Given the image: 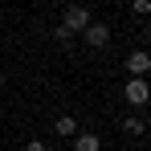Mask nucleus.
I'll return each mask as SVG.
<instances>
[{
	"mask_svg": "<svg viewBox=\"0 0 151 151\" xmlns=\"http://www.w3.org/2000/svg\"><path fill=\"white\" fill-rule=\"evenodd\" d=\"M82 37H86V45H90V49H106V45H110V25H102V21H94V25L86 29Z\"/></svg>",
	"mask_w": 151,
	"mask_h": 151,
	"instance_id": "20e7f679",
	"label": "nucleus"
},
{
	"mask_svg": "<svg viewBox=\"0 0 151 151\" xmlns=\"http://www.w3.org/2000/svg\"><path fill=\"white\" fill-rule=\"evenodd\" d=\"M90 25H94V12L86 4H65V12H61V29L65 33H86Z\"/></svg>",
	"mask_w": 151,
	"mask_h": 151,
	"instance_id": "f257e3e1",
	"label": "nucleus"
},
{
	"mask_svg": "<svg viewBox=\"0 0 151 151\" xmlns=\"http://www.w3.org/2000/svg\"><path fill=\"white\" fill-rule=\"evenodd\" d=\"M123 131H127V135H143V131H147V123H143L139 114H127V119H123Z\"/></svg>",
	"mask_w": 151,
	"mask_h": 151,
	"instance_id": "0eeeda50",
	"label": "nucleus"
},
{
	"mask_svg": "<svg viewBox=\"0 0 151 151\" xmlns=\"http://www.w3.org/2000/svg\"><path fill=\"white\" fill-rule=\"evenodd\" d=\"M131 8H135V12H139V17H151V0H135V4H131Z\"/></svg>",
	"mask_w": 151,
	"mask_h": 151,
	"instance_id": "6e6552de",
	"label": "nucleus"
},
{
	"mask_svg": "<svg viewBox=\"0 0 151 151\" xmlns=\"http://www.w3.org/2000/svg\"><path fill=\"white\" fill-rule=\"evenodd\" d=\"M123 98H127V106H135V110H143L151 102V86H147V78H131L123 86Z\"/></svg>",
	"mask_w": 151,
	"mask_h": 151,
	"instance_id": "f03ea898",
	"label": "nucleus"
},
{
	"mask_svg": "<svg viewBox=\"0 0 151 151\" xmlns=\"http://www.w3.org/2000/svg\"><path fill=\"white\" fill-rule=\"evenodd\" d=\"M53 135H61V139H74V135H78V119H74V114H61V119L53 123Z\"/></svg>",
	"mask_w": 151,
	"mask_h": 151,
	"instance_id": "423d86ee",
	"label": "nucleus"
},
{
	"mask_svg": "<svg viewBox=\"0 0 151 151\" xmlns=\"http://www.w3.org/2000/svg\"><path fill=\"white\" fill-rule=\"evenodd\" d=\"M74 151H102V139L94 131H78L74 135Z\"/></svg>",
	"mask_w": 151,
	"mask_h": 151,
	"instance_id": "39448f33",
	"label": "nucleus"
},
{
	"mask_svg": "<svg viewBox=\"0 0 151 151\" xmlns=\"http://www.w3.org/2000/svg\"><path fill=\"white\" fill-rule=\"evenodd\" d=\"M127 74L131 78H147L151 74V49H135L127 57Z\"/></svg>",
	"mask_w": 151,
	"mask_h": 151,
	"instance_id": "7ed1b4c3",
	"label": "nucleus"
},
{
	"mask_svg": "<svg viewBox=\"0 0 151 151\" xmlns=\"http://www.w3.org/2000/svg\"><path fill=\"white\" fill-rule=\"evenodd\" d=\"M147 37H151V33H147Z\"/></svg>",
	"mask_w": 151,
	"mask_h": 151,
	"instance_id": "9d476101",
	"label": "nucleus"
},
{
	"mask_svg": "<svg viewBox=\"0 0 151 151\" xmlns=\"http://www.w3.org/2000/svg\"><path fill=\"white\" fill-rule=\"evenodd\" d=\"M25 151H49V147H45L41 139H33V143H25Z\"/></svg>",
	"mask_w": 151,
	"mask_h": 151,
	"instance_id": "1a4fd4ad",
	"label": "nucleus"
}]
</instances>
